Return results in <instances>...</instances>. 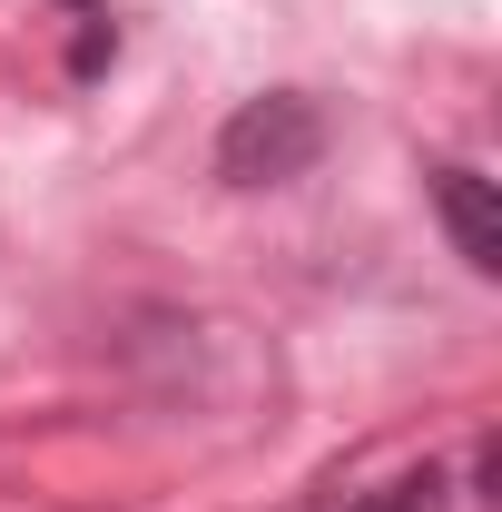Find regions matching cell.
<instances>
[{
	"mask_svg": "<svg viewBox=\"0 0 502 512\" xmlns=\"http://www.w3.org/2000/svg\"><path fill=\"white\" fill-rule=\"evenodd\" d=\"M315 158H325V109L306 89H266V99H247L237 119L217 128V178L227 188H286V178H306Z\"/></svg>",
	"mask_w": 502,
	"mask_h": 512,
	"instance_id": "cell-1",
	"label": "cell"
},
{
	"mask_svg": "<svg viewBox=\"0 0 502 512\" xmlns=\"http://www.w3.org/2000/svg\"><path fill=\"white\" fill-rule=\"evenodd\" d=\"M434 207L443 227H453V256L473 266V276H502V197L483 168H434Z\"/></svg>",
	"mask_w": 502,
	"mask_h": 512,
	"instance_id": "cell-2",
	"label": "cell"
},
{
	"mask_svg": "<svg viewBox=\"0 0 502 512\" xmlns=\"http://www.w3.org/2000/svg\"><path fill=\"white\" fill-rule=\"evenodd\" d=\"M434 493H443V473L414 463V473H394V483H335L325 512H434Z\"/></svg>",
	"mask_w": 502,
	"mask_h": 512,
	"instance_id": "cell-3",
	"label": "cell"
}]
</instances>
